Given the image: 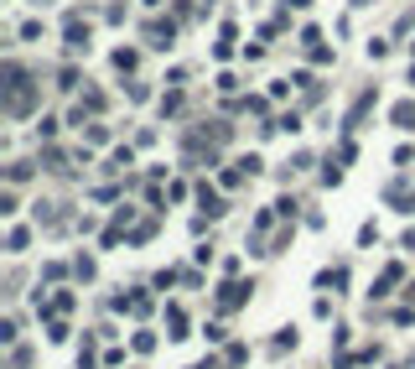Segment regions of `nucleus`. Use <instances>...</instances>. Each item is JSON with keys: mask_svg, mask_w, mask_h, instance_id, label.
Listing matches in <instances>:
<instances>
[{"mask_svg": "<svg viewBox=\"0 0 415 369\" xmlns=\"http://www.w3.org/2000/svg\"><path fill=\"white\" fill-rule=\"evenodd\" d=\"M68 52H73V58H78V52L88 58V26H83L78 16H68Z\"/></svg>", "mask_w": 415, "mask_h": 369, "instance_id": "2", "label": "nucleus"}, {"mask_svg": "<svg viewBox=\"0 0 415 369\" xmlns=\"http://www.w3.org/2000/svg\"><path fill=\"white\" fill-rule=\"evenodd\" d=\"M26 177H32V167H26V161H16V167L5 172V182H11V188H16V182H26Z\"/></svg>", "mask_w": 415, "mask_h": 369, "instance_id": "9", "label": "nucleus"}, {"mask_svg": "<svg viewBox=\"0 0 415 369\" xmlns=\"http://www.w3.org/2000/svg\"><path fill=\"white\" fill-rule=\"evenodd\" d=\"M368 109H374V94H358V104L348 109V131H353V125H364V115Z\"/></svg>", "mask_w": 415, "mask_h": 369, "instance_id": "5", "label": "nucleus"}, {"mask_svg": "<svg viewBox=\"0 0 415 369\" xmlns=\"http://www.w3.org/2000/svg\"><path fill=\"white\" fill-rule=\"evenodd\" d=\"M171 36H177L171 21H151V26H145V42H151V47H171Z\"/></svg>", "mask_w": 415, "mask_h": 369, "instance_id": "3", "label": "nucleus"}, {"mask_svg": "<svg viewBox=\"0 0 415 369\" xmlns=\"http://www.w3.org/2000/svg\"><path fill=\"white\" fill-rule=\"evenodd\" d=\"M202 214H208V219H218V214H224V198H218L213 188H202Z\"/></svg>", "mask_w": 415, "mask_h": 369, "instance_id": "6", "label": "nucleus"}, {"mask_svg": "<svg viewBox=\"0 0 415 369\" xmlns=\"http://www.w3.org/2000/svg\"><path fill=\"white\" fill-rule=\"evenodd\" d=\"M390 120L400 125V131H415V104H410V99H400V104L390 109Z\"/></svg>", "mask_w": 415, "mask_h": 369, "instance_id": "4", "label": "nucleus"}, {"mask_svg": "<svg viewBox=\"0 0 415 369\" xmlns=\"http://www.w3.org/2000/svg\"><path fill=\"white\" fill-rule=\"evenodd\" d=\"M0 89H5V115H11V120H26L36 109V84L16 68V63H5V84H0Z\"/></svg>", "mask_w": 415, "mask_h": 369, "instance_id": "1", "label": "nucleus"}, {"mask_svg": "<svg viewBox=\"0 0 415 369\" xmlns=\"http://www.w3.org/2000/svg\"><path fill=\"white\" fill-rule=\"evenodd\" d=\"M405 250H415V229H410V234H405Z\"/></svg>", "mask_w": 415, "mask_h": 369, "instance_id": "11", "label": "nucleus"}, {"mask_svg": "<svg viewBox=\"0 0 415 369\" xmlns=\"http://www.w3.org/2000/svg\"><path fill=\"white\" fill-rule=\"evenodd\" d=\"M26 239H32L26 229H11V239H5V245H11V255H16V250H26Z\"/></svg>", "mask_w": 415, "mask_h": 369, "instance_id": "10", "label": "nucleus"}, {"mask_svg": "<svg viewBox=\"0 0 415 369\" xmlns=\"http://www.w3.org/2000/svg\"><path fill=\"white\" fill-rule=\"evenodd\" d=\"M135 63H141V58H135L130 47H119V52H115V68H119V73H135Z\"/></svg>", "mask_w": 415, "mask_h": 369, "instance_id": "8", "label": "nucleus"}, {"mask_svg": "<svg viewBox=\"0 0 415 369\" xmlns=\"http://www.w3.org/2000/svg\"><path fill=\"white\" fill-rule=\"evenodd\" d=\"M244 291H249V286H224V291H218V307H239Z\"/></svg>", "mask_w": 415, "mask_h": 369, "instance_id": "7", "label": "nucleus"}]
</instances>
